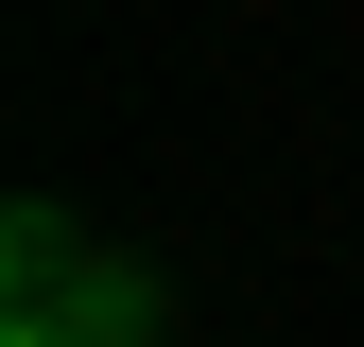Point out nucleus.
Returning a JSON list of instances; mask_svg holds the SVG:
<instances>
[{"label":"nucleus","mask_w":364,"mask_h":347,"mask_svg":"<svg viewBox=\"0 0 364 347\" xmlns=\"http://www.w3.org/2000/svg\"><path fill=\"white\" fill-rule=\"evenodd\" d=\"M0 347H173V278L139 243H105L87 208L18 191V226H0Z\"/></svg>","instance_id":"f257e3e1"}]
</instances>
